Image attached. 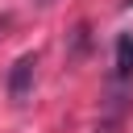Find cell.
Segmentation results:
<instances>
[{
  "mask_svg": "<svg viewBox=\"0 0 133 133\" xmlns=\"http://www.w3.org/2000/svg\"><path fill=\"white\" fill-rule=\"evenodd\" d=\"M33 71H37V54H21L8 71V100L12 104H25L29 91H33Z\"/></svg>",
  "mask_w": 133,
  "mask_h": 133,
  "instance_id": "cell-1",
  "label": "cell"
},
{
  "mask_svg": "<svg viewBox=\"0 0 133 133\" xmlns=\"http://www.w3.org/2000/svg\"><path fill=\"white\" fill-rule=\"evenodd\" d=\"M4 25H8V17H0V29H4Z\"/></svg>",
  "mask_w": 133,
  "mask_h": 133,
  "instance_id": "cell-3",
  "label": "cell"
},
{
  "mask_svg": "<svg viewBox=\"0 0 133 133\" xmlns=\"http://www.w3.org/2000/svg\"><path fill=\"white\" fill-rule=\"evenodd\" d=\"M112 75H116V83H129V79H133V33H121V37H116Z\"/></svg>",
  "mask_w": 133,
  "mask_h": 133,
  "instance_id": "cell-2",
  "label": "cell"
}]
</instances>
